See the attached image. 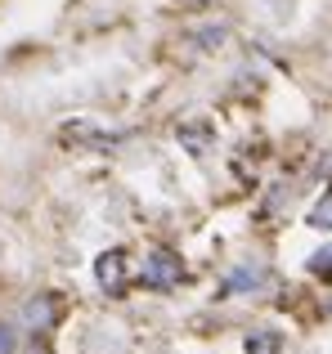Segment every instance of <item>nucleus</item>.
Here are the masks:
<instances>
[{"instance_id": "4", "label": "nucleus", "mask_w": 332, "mask_h": 354, "mask_svg": "<svg viewBox=\"0 0 332 354\" xmlns=\"http://www.w3.org/2000/svg\"><path fill=\"white\" fill-rule=\"evenodd\" d=\"M211 139H216V130H211L207 121H189V126H180V144L189 148L193 157H207L211 153Z\"/></svg>"}, {"instance_id": "5", "label": "nucleus", "mask_w": 332, "mask_h": 354, "mask_svg": "<svg viewBox=\"0 0 332 354\" xmlns=\"http://www.w3.org/2000/svg\"><path fill=\"white\" fill-rule=\"evenodd\" d=\"M68 139H86L90 148H117L122 144V130H99V126H68Z\"/></svg>"}, {"instance_id": "11", "label": "nucleus", "mask_w": 332, "mask_h": 354, "mask_svg": "<svg viewBox=\"0 0 332 354\" xmlns=\"http://www.w3.org/2000/svg\"><path fill=\"white\" fill-rule=\"evenodd\" d=\"M225 36H229L225 27H202V32H193V41H202V50H216Z\"/></svg>"}, {"instance_id": "13", "label": "nucleus", "mask_w": 332, "mask_h": 354, "mask_svg": "<svg viewBox=\"0 0 332 354\" xmlns=\"http://www.w3.org/2000/svg\"><path fill=\"white\" fill-rule=\"evenodd\" d=\"M198 5H207V0H198Z\"/></svg>"}, {"instance_id": "2", "label": "nucleus", "mask_w": 332, "mask_h": 354, "mask_svg": "<svg viewBox=\"0 0 332 354\" xmlns=\"http://www.w3.org/2000/svg\"><path fill=\"white\" fill-rule=\"evenodd\" d=\"M95 278L108 296H126V287H131V260H126V251H104L95 260Z\"/></svg>"}, {"instance_id": "10", "label": "nucleus", "mask_w": 332, "mask_h": 354, "mask_svg": "<svg viewBox=\"0 0 332 354\" xmlns=\"http://www.w3.org/2000/svg\"><path fill=\"white\" fill-rule=\"evenodd\" d=\"M27 319L36 323V332H45V328H50V319H54L50 301H32V305H27Z\"/></svg>"}, {"instance_id": "7", "label": "nucleus", "mask_w": 332, "mask_h": 354, "mask_svg": "<svg viewBox=\"0 0 332 354\" xmlns=\"http://www.w3.org/2000/svg\"><path fill=\"white\" fill-rule=\"evenodd\" d=\"M306 225H310V229H319V234H332V184L324 189V198H319L315 207H310Z\"/></svg>"}, {"instance_id": "9", "label": "nucleus", "mask_w": 332, "mask_h": 354, "mask_svg": "<svg viewBox=\"0 0 332 354\" xmlns=\"http://www.w3.org/2000/svg\"><path fill=\"white\" fill-rule=\"evenodd\" d=\"M310 274L324 278V283H332V247H319L315 256H310Z\"/></svg>"}, {"instance_id": "1", "label": "nucleus", "mask_w": 332, "mask_h": 354, "mask_svg": "<svg viewBox=\"0 0 332 354\" xmlns=\"http://www.w3.org/2000/svg\"><path fill=\"white\" fill-rule=\"evenodd\" d=\"M140 283L149 287V292H171V287H180L184 283L180 256H175V251H166V247H153L149 256L140 260Z\"/></svg>"}, {"instance_id": "6", "label": "nucleus", "mask_w": 332, "mask_h": 354, "mask_svg": "<svg viewBox=\"0 0 332 354\" xmlns=\"http://www.w3.org/2000/svg\"><path fill=\"white\" fill-rule=\"evenodd\" d=\"M243 350H247V354H279V350H283V337H279L274 328H256V332H247Z\"/></svg>"}, {"instance_id": "8", "label": "nucleus", "mask_w": 332, "mask_h": 354, "mask_svg": "<svg viewBox=\"0 0 332 354\" xmlns=\"http://www.w3.org/2000/svg\"><path fill=\"white\" fill-rule=\"evenodd\" d=\"M288 198H292V189H288V184H274V193H265V207H261V216H279V211L288 207Z\"/></svg>"}, {"instance_id": "12", "label": "nucleus", "mask_w": 332, "mask_h": 354, "mask_svg": "<svg viewBox=\"0 0 332 354\" xmlns=\"http://www.w3.org/2000/svg\"><path fill=\"white\" fill-rule=\"evenodd\" d=\"M0 354H14V332L0 328Z\"/></svg>"}, {"instance_id": "3", "label": "nucleus", "mask_w": 332, "mask_h": 354, "mask_svg": "<svg viewBox=\"0 0 332 354\" xmlns=\"http://www.w3.org/2000/svg\"><path fill=\"white\" fill-rule=\"evenodd\" d=\"M265 287H270V269H265L261 260H243V265L225 278L220 296H252V292H265Z\"/></svg>"}]
</instances>
